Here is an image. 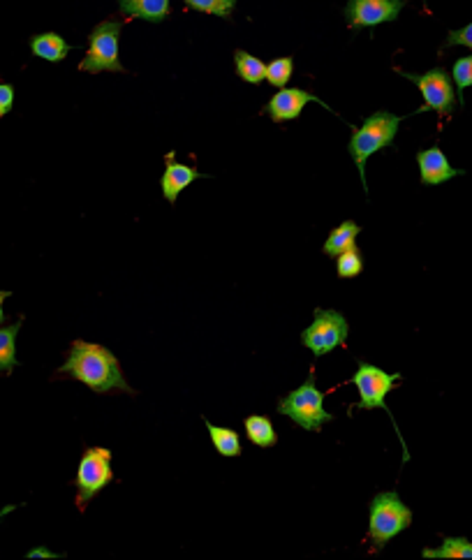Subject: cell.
<instances>
[{
    "label": "cell",
    "instance_id": "1",
    "mask_svg": "<svg viewBox=\"0 0 472 560\" xmlns=\"http://www.w3.org/2000/svg\"><path fill=\"white\" fill-rule=\"evenodd\" d=\"M58 373H65L70 375V378L84 382V385L88 389H93L95 394H109V392L135 394V389H130V385L123 378L121 364H118L114 352L98 343H88V341L72 343L68 359H65V364L58 368Z\"/></svg>",
    "mask_w": 472,
    "mask_h": 560
},
{
    "label": "cell",
    "instance_id": "2",
    "mask_svg": "<svg viewBox=\"0 0 472 560\" xmlns=\"http://www.w3.org/2000/svg\"><path fill=\"white\" fill-rule=\"evenodd\" d=\"M403 123V116H396L392 112H375L373 116H368L361 128H352V139H350V156L354 160V165L359 169L361 176V186L368 193L366 186V160L378 153L387 146L394 144L398 125Z\"/></svg>",
    "mask_w": 472,
    "mask_h": 560
},
{
    "label": "cell",
    "instance_id": "3",
    "mask_svg": "<svg viewBox=\"0 0 472 560\" xmlns=\"http://www.w3.org/2000/svg\"><path fill=\"white\" fill-rule=\"evenodd\" d=\"M357 366H359V371L352 375L350 382L359 389V403L352 405V408L354 410H385V412H389L385 399H387V394L398 385V382L403 380V375L401 373H387V371H382L380 366L366 364V361H361V359L357 361ZM389 417H392L396 436L403 445V463H408L410 452H408V447H405L403 433L398 431L396 419H394L392 412H389Z\"/></svg>",
    "mask_w": 472,
    "mask_h": 560
},
{
    "label": "cell",
    "instance_id": "4",
    "mask_svg": "<svg viewBox=\"0 0 472 560\" xmlns=\"http://www.w3.org/2000/svg\"><path fill=\"white\" fill-rule=\"evenodd\" d=\"M412 526V510L403 503L396 491H382L371 500L368 512V537L373 551L385 549L396 535Z\"/></svg>",
    "mask_w": 472,
    "mask_h": 560
},
{
    "label": "cell",
    "instance_id": "5",
    "mask_svg": "<svg viewBox=\"0 0 472 560\" xmlns=\"http://www.w3.org/2000/svg\"><path fill=\"white\" fill-rule=\"evenodd\" d=\"M276 410L280 415L290 417L292 422L301 426L304 431H313V433L322 431V426L334 419V415H329V412L324 410V394L315 385L313 368L311 373H308L304 385L287 394L285 399H280Z\"/></svg>",
    "mask_w": 472,
    "mask_h": 560
},
{
    "label": "cell",
    "instance_id": "6",
    "mask_svg": "<svg viewBox=\"0 0 472 560\" xmlns=\"http://www.w3.org/2000/svg\"><path fill=\"white\" fill-rule=\"evenodd\" d=\"M123 21L107 19L98 24L88 35V51L86 58L79 63L81 72H91V75H100V72H123L125 68L118 61V38H121Z\"/></svg>",
    "mask_w": 472,
    "mask_h": 560
},
{
    "label": "cell",
    "instance_id": "7",
    "mask_svg": "<svg viewBox=\"0 0 472 560\" xmlns=\"http://www.w3.org/2000/svg\"><path fill=\"white\" fill-rule=\"evenodd\" d=\"M112 482H114L112 449L86 447L84 454H81L77 477H75L79 510H84L86 503H91V500Z\"/></svg>",
    "mask_w": 472,
    "mask_h": 560
},
{
    "label": "cell",
    "instance_id": "8",
    "mask_svg": "<svg viewBox=\"0 0 472 560\" xmlns=\"http://www.w3.org/2000/svg\"><path fill=\"white\" fill-rule=\"evenodd\" d=\"M350 324L334 308H315L313 324L301 331V343L313 352L315 357L329 355L331 350L348 345Z\"/></svg>",
    "mask_w": 472,
    "mask_h": 560
},
{
    "label": "cell",
    "instance_id": "9",
    "mask_svg": "<svg viewBox=\"0 0 472 560\" xmlns=\"http://www.w3.org/2000/svg\"><path fill=\"white\" fill-rule=\"evenodd\" d=\"M403 79H410L419 91H422L424 105L417 109L415 114H424L433 109L438 116H449L456 107V88L454 79L449 77V72L445 68H433L424 75H412V72L396 70Z\"/></svg>",
    "mask_w": 472,
    "mask_h": 560
},
{
    "label": "cell",
    "instance_id": "10",
    "mask_svg": "<svg viewBox=\"0 0 472 560\" xmlns=\"http://www.w3.org/2000/svg\"><path fill=\"white\" fill-rule=\"evenodd\" d=\"M408 0H348L343 17L352 31L359 28H375L387 21H396Z\"/></svg>",
    "mask_w": 472,
    "mask_h": 560
},
{
    "label": "cell",
    "instance_id": "11",
    "mask_svg": "<svg viewBox=\"0 0 472 560\" xmlns=\"http://www.w3.org/2000/svg\"><path fill=\"white\" fill-rule=\"evenodd\" d=\"M308 102H317V105L329 109V112H331V107L327 105V102L315 98L313 93L304 91V88H280L274 98H271L267 105H264V114H267L274 123L294 121V119H299Z\"/></svg>",
    "mask_w": 472,
    "mask_h": 560
},
{
    "label": "cell",
    "instance_id": "12",
    "mask_svg": "<svg viewBox=\"0 0 472 560\" xmlns=\"http://www.w3.org/2000/svg\"><path fill=\"white\" fill-rule=\"evenodd\" d=\"M417 165H419V176H422L424 186H440V183H447V181L456 179V176L466 174L463 169H456L449 165V160L445 153H442L440 146H431V149L419 151Z\"/></svg>",
    "mask_w": 472,
    "mask_h": 560
},
{
    "label": "cell",
    "instance_id": "13",
    "mask_svg": "<svg viewBox=\"0 0 472 560\" xmlns=\"http://www.w3.org/2000/svg\"><path fill=\"white\" fill-rule=\"evenodd\" d=\"M197 179H206V174H199L197 169L181 165V162L176 160L174 151L167 153L165 172H162L160 186H162V195H165V200L169 204H176V200H179V195L183 193V190H186L190 183H195Z\"/></svg>",
    "mask_w": 472,
    "mask_h": 560
},
{
    "label": "cell",
    "instance_id": "14",
    "mask_svg": "<svg viewBox=\"0 0 472 560\" xmlns=\"http://www.w3.org/2000/svg\"><path fill=\"white\" fill-rule=\"evenodd\" d=\"M118 10L130 19H144L151 24H160L169 17L172 5L169 0H118Z\"/></svg>",
    "mask_w": 472,
    "mask_h": 560
},
{
    "label": "cell",
    "instance_id": "15",
    "mask_svg": "<svg viewBox=\"0 0 472 560\" xmlns=\"http://www.w3.org/2000/svg\"><path fill=\"white\" fill-rule=\"evenodd\" d=\"M31 51L38 58H42V61L61 63L68 58L72 47L58 33H42L31 38Z\"/></svg>",
    "mask_w": 472,
    "mask_h": 560
},
{
    "label": "cell",
    "instance_id": "16",
    "mask_svg": "<svg viewBox=\"0 0 472 560\" xmlns=\"http://www.w3.org/2000/svg\"><path fill=\"white\" fill-rule=\"evenodd\" d=\"M359 232H361V227L354 223V220H345V223H341L336 227L334 232L329 234V239L324 241V248H322V253L324 255H341L343 250H348L352 246H357V237H359Z\"/></svg>",
    "mask_w": 472,
    "mask_h": 560
},
{
    "label": "cell",
    "instance_id": "17",
    "mask_svg": "<svg viewBox=\"0 0 472 560\" xmlns=\"http://www.w3.org/2000/svg\"><path fill=\"white\" fill-rule=\"evenodd\" d=\"M243 426H246L248 440L257 447L269 449L278 442V433H276L274 424H271V419L267 415H250V417H246Z\"/></svg>",
    "mask_w": 472,
    "mask_h": 560
},
{
    "label": "cell",
    "instance_id": "18",
    "mask_svg": "<svg viewBox=\"0 0 472 560\" xmlns=\"http://www.w3.org/2000/svg\"><path fill=\"white\" fill-rule=\"evenodd\" d=\"M206 431H209V438L216 447V452L225 459H234V456H241V436L234 429H225V426H216L211 422H204Z\"/></svg>",
    "mask_w": 472,
    "mask_h": 560
},
{
    "label": "cell",
    "instance_id": "19",
    "mask_svg": "<svg viewBox=\"0 0 472 560\" xmlns=\"http://www.w3.org/2000/svg\"><path fill=\"white\" fill-rule=\"evenodd\" d=\"M234 65H236V75H239L246 84H262L267 79V65H264L260 58L248 54V51L236 49L234 51Z\"/></svg>",
    "mask_w": 472,
    "mask_h": 560
},
{
    "label": "cell",
    "instance_id": "20",
    "mask_svg": "<svg viewBox=\"0 0 472 560\" xmlns=\"http://www.w3.org/2000/svg\"><path fill=\"white\" fill-rule=\"evenodd\" d=\"M24 320L0 329V373H12L17 366V334Z\"/></svg>",
    "mask_w": 472,
    "mask_h": 560
},
{
    "label": "cell",
    "instance_id": "21",
    "mask_svg": "<svg viewBox=\"0 0 472 560\" xmlns=\"http://www.w3.org/2000/svg\"><path fill=\"white\" fill-rule=\"evenodd\" d=\"M424 558H472V542L466 537H445L440 547L424 549Z\"/></svg>",
    "mask_w": 472,
    "mask_h": 560
},
{
    "label": "cell",
    "instance_id": "22",
    "mask_svg": "<svg viewBox=\"0 0 472 560\" xmlns=\"http://www.w3.org/2000/svg\"><path fill=\"white\" fill-rule=\"evenodd\" d=\"M190 10L213 14V17L220 19H230L232 10L236 7V0H183Z\"/></svg>",
    "mask_w": 472,
    "mask_h": 560
},
{
    "label": "cell",
    "instance_id": "23",
    "mask_svg": "<svg viewBox=\"0 0 472 560\" xmlns=\"http://www.w3.org/2000/svg\"><path fill=\"white\" fill-rule=\"evenodd\" d=\"M364 269V260H361V250L357 246H352L348 250H343L336 260V274L338 278H354L361 274Z\"/></svg>",
    "mask_w": 472,
    "mask_h": 560
},
{
    "label": "cell",
    "instance_id": "24",
    "mask_svg": "<svg viewBox=\"0 0 472 560\" xmlns=\"http://www.w3.org/2000/svg\"><path fill=\"white\" fill-rule=\"evenodd\" d=\"M292 72H294V61L290 56L276 58V61H271L267 65V81L276 88H285L287 81L292 77Z\"/></svg>",
    "mask_w": 472,
    "mask_h": 560
},
{
    "label": "cell",
    "instance_id": "25",
    "mask_svg": "<svg viewBox=\"0 0 472 560\" xmlns=\"http://www.w3.org/2000/svg\"><path fill=\"white\" fill-rule=\"evenodd\" d=\"M452 79L456 84V93H459V102L463 105V93L472 86V56H463L454 63Z\"/></svg>",
    "mask_w": 472,
    "mask_h": 560
},
{
    "label": "cell",
    "instance_id": "26",
    "mask_svg": "<svg viewBox=\"0 0 472 560\" xmlns=\"http://www.w3.org/2000/svg\"><path fill=\"white\" fill-rule=\"evenodd\" d=\"M445 47H468L472 49V24L466 28H459V31H449Z\"/></svg>",
    "mask_w": 472,
    "mask_h": 560
},
{
    "label": "cell",
    "instance_id": "27",
    "mask_svg": "<svg viewBox=\"0 0 472 560\" xmlns=\"http://www.w3.org/2000/svg\"><path fill=\"white\" fill-rule=\"evenodd\" d=\"M14 105V88L10 84H0V119L5 114H10V109Z\"/></svg>",
    "mask_w": 472,
    "mask_h": 560
},
{
    "label": "cell",
    "instance_id": "28",
    "mask_svg": "<svg viewBox=\"0 0 472 560\" xmlns=\"http://www.w3.org/2000/svg\"><path fill=\"white\" fill-rule=\"evenodd\" d=\"M65 554H54V551H49L47 547H35L28 551V558H63Z\"/></svg>",
    "mask_w": 472,
    "mask_h": 560
},
{
    "label": "cell",
    "instance_id": "29",
    "mask_svg": "<svg viewBox=\"0 0 472 560\" xmlns=\"http://www.w3.org/2000/svg\"><path fill=\"white\" fill-rule=\"evenodd\" d=\"M10 297V292H0V324H3L5 320V315H3V304H5V299Z\"/></svg>",
    "mask_w": 472,
    "mask_h": 560
},
{
    "label": "cell",
    "instance_id": "30",
    "mask_svg": "<svg viewBox=\"0 0 472 560\" xmlns=\"http://www.w3.org/2000/svg\"><path fill=\"white\" fill-rule=\"evenodd\" d=\"M14 510H17V507H14V505H7V507H3V510H0V519H5L7 514L14 512Z\"/></svg>",
    "mask_w": 472,
    "mask_h": 560
}]
</instances>
